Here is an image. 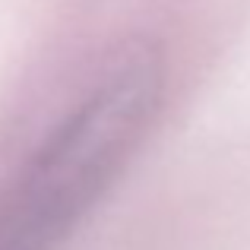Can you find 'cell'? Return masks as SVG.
I'll return each mask as SVG.
<instances>
[{"label":"cell","instance_id":"obj_1","mask_svg":"<svg viewBox=\"0 0 250 250\" xmlns=\"http://www.w3.org/2000/svg\"><path fill=\"white\" fill-rule=\"evenodd\" d=\"M165 98L155 44H124L0 200V250H57L149 136Z\"/></svg>","mask_w":250,"mask_h":250}]
</instances>
